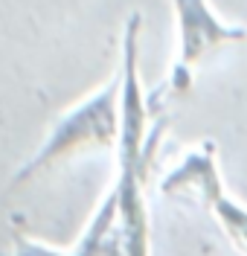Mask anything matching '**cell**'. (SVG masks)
Segmentation results:
<instances>
[{
	"label": "cell",
	"mask_w": 247,
	"mask_h": 256,
	"mask_svg": "<svg viewBox=\"0 0 247 256\" xmlns=\"http://www.w3.org/2000/svg\"><path fill=\"white\" fill-rule=\"evenodd\" d=\"M12 256H73V250H58V248H52L47 242L15 236V254Z\"/></svg>",
	"instance_id": "6"
},
{
	"label": "cell",
	"mask_w": 247,
	"mask_h": 256,
	"mask_svg": "<svg viewBox=\"0 0 247 256\" xmlns=\"http://www.w3.org/2000/svg\"><path fill=\"white\" fill-rule=\"evenodd\" d=\"M0 256H6V254H0Z\"/></svg>",
	"instance_id": "7"
},
{
	"label": "cell",
	"mask_w": 247,
	"mask_h": 256,
	"mask_svg": "<svg viewBox=\"0 0 247 256\" xmlns=\"http://www.w3.org/2000/svg\"><path fill=\"white\" fill-rule=\"evenodd\" d=\"M119 96H122V76L116 67V73L99 90L84 96L82 102H76L70 111H64L49 126L47 140L12 175L0 201H6L12 190L29 184L32 178H38L41 172H47L49 166H55L61 160H70L76 154H84V152L116 148V143H119Z\"/></svg>",
	"instance_id": "2"
},
{
	"label": "cell",
	"mask_w": 247,
	"mask_h": 256,
	"mask_svg": "<svg viewBox=\"0 0 247 256\" xmlns=\"http://www.w3.org/2000/svg\"><path fill=\"white\" fill-rule=\"evenodd\" d=\"M73 256H128L122 227H119V204L114 190L105 192L102 204L90 216L79 242L73 244Z\"/></svg>",
	"instance_id": "5"
},
{
	"label": "cell",
	"mask_w": 247,
	"mask_h": 256,
	"mask_svg": "<svg viewBox=\"0 0 247 256\" xmlns=\"http://www.w3.org/2000/svg\"><path fill=\"white\" fill-rule=\"evenodd\" d=\"M172 9H175V20H178V58L169 70V79L160 84V90L154 96H183L192 84L195 67L210 52H215L224 44H236V41L247 38L245 26L224 24L201 0H178Z\"/></svg>",
	"instance_id": "4"
},
{
	"label": "cell",
	"mask_w": 247,
	"mask_h": 256,
	"mask_svg": "<svg viewBox=\"0 0 247 256\" xmlns=\"http://www.w3.org/2000/svg\"><path fill=\"white\" fill-rule=\"evenodd\" d=\"M140 32H143V15L131 12L125 20L122 56H119V76H122L119 143H116V180L111 186L119 204V227L128 256H151L146 175L166 131L163 120L148 126L154 111L140 84Z\"/></svg>",
	"instance_id": "1"
},
{
	"label": "cell",
	"mask_w": 247,
	"mask_h": 256,
	"mask_svg": "<svg viewBox=\"0 0 247 256\" xmlns=\"http://www.w3.org/2000/svg\"><path fill=\"white\" fill-rule=\"evenodd\" d=\"M163 195H178V192H192L198 195L207 210L221 224L224 236L233 242V248L242 256H247V207L230 198L218 178V163H215V143H201L195 152L186 158L160 180Z\"/></svg>",
	"instance_id": "3"
}]
</instances>
